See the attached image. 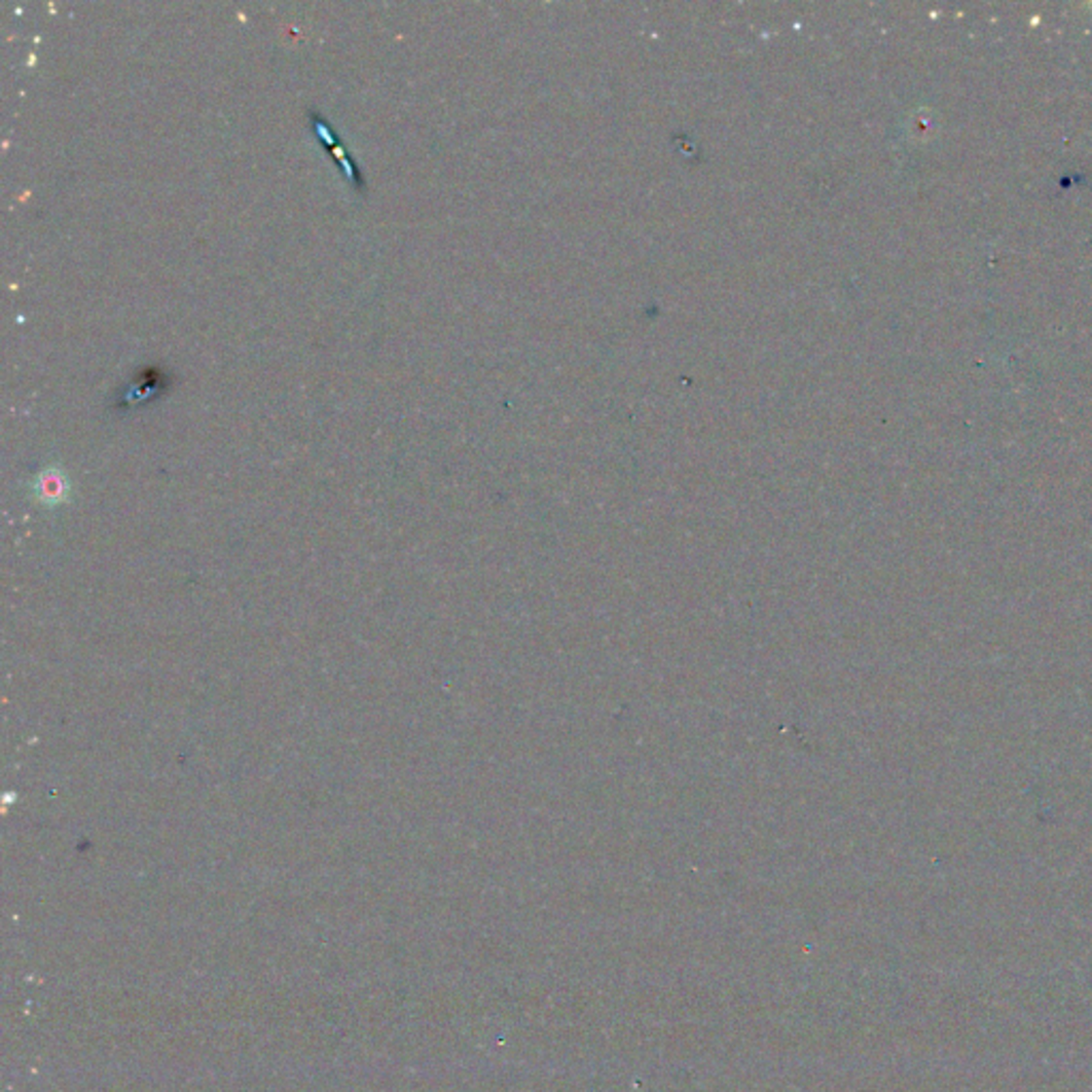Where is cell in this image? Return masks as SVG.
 <instances>
[{
    "instance_id": "obj_2",
    "label": "cell",
    "mask_w": 1092,
    "mask_h": 1092,
    "mask_svg": "<svg viewBox=\"0 0 1092 1092\" xmlns=\"http://www.w3.org/2000/svg\"><path fill=\"white\" fill-rule=\"evenodd\" d=\"M166 386H169V378H166V374H163L159 367H148V370H143L132 378L125 388H120L116 401L118 406H125V408L146 404V401H152L163 395L166 391Z\"/></svg>"
},
{
    "instance_id": "obj_1",
    "label": "cell",
    "mask_w": 1092,
    "mask_h": 1092,
    "mask_svg": "<svg viewBox=\"0 0 1092 1092\" xmlns=\"http://www.w3.org/2000/svg\"><path fill=\"white\" fill-rule=\"evenodd\" d=\"M309 122H311V128H314V132H316V139L331 152L333 159H336V163L342 166V171L350 177V182L354 184L356 191H365V177H363L361 169L354 164L352 156L346 148V143H344L338 132L333 130V127L327 122V118L318 114V111L311 107L309 109Z\"/></svg>"
}]
</instances>
